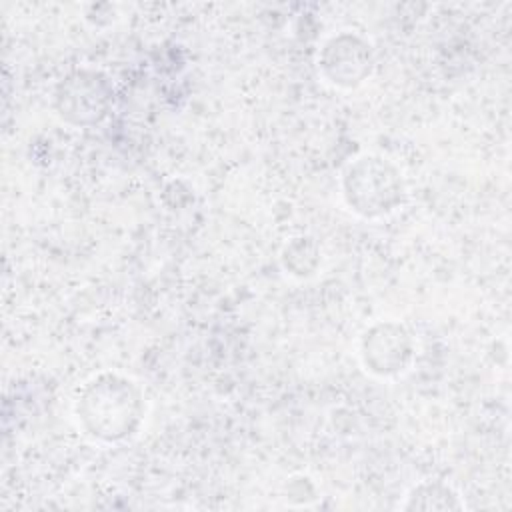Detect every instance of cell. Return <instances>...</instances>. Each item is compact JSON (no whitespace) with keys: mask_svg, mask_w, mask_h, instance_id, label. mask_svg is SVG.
<instances>
[{"mask_svg":"<svg viewBox=\"0 0 512 512\" xmlns=\"http://www.w3.org/2000/svg\"><path fill=\"white\" fill-rule=\"evenodd\" d=\"M416 344L410 330L394 320L372 324L360 342V356L368 372L376 376H396L404 372L414 358Z\"/></svg>","mask_w":512,"mask_h":512,"instance_id":"cell-5","label":"cell"},{"mask_svg":"<svg viewBox=\"0 0 512 512\" xmlns=\"http://www.w3.org/2000/svg\"><path fill=\"white\" fill-rule=\"evenodd\" d=\"M114 86L94 68L68 72L54 88V110L70 126L88 128L100 124L112 110Z\"/></svg>","mask_w":512,"mask_h":512,"instance_id":"cell-3","label":"cell"},{"mask_svg":"<svg viewBox=\"0 0 512 512\" xmlns=\"http://www.w3.org/2000/svg\"><path fill=\"white\" fill-rule=\"evenodd\" d=\"M372 44L356 32H338L330 36L318 54L322 76L338 88H358L374 70Z\"/></svg>","mask_w":512,"mask_h":512,"instance_id":"cell-4","label":"cell"},{"mask_svg":"<svg viewBox=\"0 0 512 512\" xmlns=\"http://www.w3.org/2000/svg\"><path fill=\"white\" fill-rule=\"evenodd\" d=\"M146 404L140 386L122 374L102 372L88 380L76 400L82 430L100 442H120L138 432Z\"/></svg>","mask_w":512,"mask_h":512,"instance_id":"cell-1","label":"cell"},{"mask_svg":"<svg viewBox=\"0 0 512 512\" xmlns=\"http://www.w3.org/2000/svg\"><path fill=\"white\" fill-rule=\"evenodd\" d=\"M346 206L362 218H382L404 204L406 186L400 168L382 154H362L342 172Z\"/></svg>","mask_w":512,"mask_h":512,"instance_id":"cell-2","label":"cell"},{"mask_svg":"<svg viewBox=\"0 0 512 512\" xmlns=\"http://www.w3.org/2000/svg\"><path fill=\"white\" fill-rule=\"evenodd\" d=\"M282 264L292 276L308 278L320 266V248L308 236L292 238L282 250Z\"/></svg>","mask_w":512,"mask_h":512,"instance_id":"cell-7","label":"cell"},{"mask_svg":"<svg viewBox=\"0 0 512 512\" xmlns=\"http://www.w3.org/2000/svg\"><path fill=\"white\" fill-rule=\"evenodd\" d=\"M460 496L444 482H422L414 486L404 502V510H460Z\"/></svg>","mask_w":512,"mask_h":512,"instance_id":"cell-6","label":"cell"}]
</instances>
